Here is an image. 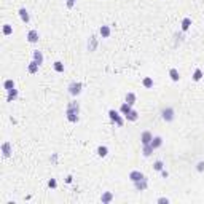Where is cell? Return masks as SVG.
<instances>
[{
  "mask_svg": "<svg viewBox=\"0 0 204 204\" xmlns=\"http://www.w3.org/2000/svg\"><path fill=\"white\" fill-rule=\"evenodd\" d=\"M80 104L78 102H70L67 105V110H66V116L70 123H78L80 120Z\"/></svg>",
  "mask_w": 204,
  "mask_h": 204,
  "instance_id": "cell-1",
  "label": "cell"
},
{
  "mask_svg": "<svg viewBox=\"0 0 204 204\" xmlns=\"http://www.w3.org/2000/svg\"><path fill=\"white\" fill-rule=\"evenodd\" d=\"M161 118L164 120L166 123L174 121V118H175V112H174V108H172V107H164V108L161 110Z\"/></svg>",
  "mask_w": 204,
  "mask_h": 204,
  "instance_id": "cell-2",
  "label": "cell"
},
{
  "mask_svg": "<svg viewBox=\"0 0 204 204\" xmlns=\"http://www.w3.org/2000/svg\"><path fill=\"white\" fill-rule=\"evenodd\" d=\"M67 89L70 92V96H78L80 92H81V89H83V83H80V81H72Z\"/></svg>",
  "mask_w": 204,
  "mask_h": 204,
  "instance_id": "cell-3",
  "label": "cell"
},
{
  "mask_svg": "<svg viewBox=\"0 0 204 204\" xmlns=\"http://www.w3.org/2000/svg\"><path fill=\"white\" fill-rule=\"evenodd\" d=\"M108 116H110V120H112V121H115V123H116V126L121 128V126L124 124V120L118 115L116 110H113V108H112V110H108Z\"/></svg>",
  "mask_w": 204,
  "mask_h": 204,
  "instance_id": "cell-4",
  "label": "cell"
},
{
  "mask_svg": "<svg viewBox=\"0 0 204 204\" xmlns=\"http://www.w3.org/2000/svg\"><path fill=\"white\" fill-rule=\"evenodd\" d=\"M26 39H27V42H29V43H37V42L40 40L39 31H35V29L29 31V32H27V37H26Z\"/></svg>",
  "mask_w": 204,
  "mask_h": 204,
  "instance_id": "cell-5",
  "label": "cell"
},
{
  "mask_svg": "<svg viewBox=\"0 0 204 204\" xmlns=\"http://www.w3.org/2000/svg\"><path fill=\"white\" fill-rule=\"evenodd\" d=\"M2 153H3V156H5V158H10V156H11V153H13L11 144L8 142V141L2 144Z\"/></svg>",
  "mask_w": 204,
  "mask_h": 204,
  "instance_id": "cell-6",
  "label": "cell"
},
{
  "mask_svg": "<svg viewBox=\"0 0 204 204\" xmlns=\"http://www.w3.org/2000/svg\"><path fill=\"white\" fill-rule=\"evenodd\" d=\"M134 187H136L137 191H144V190H147V187H148V180L144 177V179H141V180L134 182Z\"/></svg>",
  "mask_w": 204,
  "mask_h": 204,
  "instance_id": "cell-7",
  "label": "cell"
},
{
  "mask_svg": "<svg viewBox=\"0 0 204 204\" xmlns=\"http://www.w3.org/2000/svg\"><path fill=\"white\" fill-rule=\"evenodd\" d=\"M152 139H153V134L150 131H144L141 134V142H142V145H148V144L152 142Z\"/></svg>",
  "mask_w": 204,
  "mask_h": 204,
  "instance_id": "cell-8",
  "label": "cell"
},
{
  "mask_svg": "<svg viewBox=\"0 0 204 204\" xmlns=\"http://www.w3.org/2000/svg\"><path fill=\"white\" fill-rule=\"evenodd\" d=\"M99 34L102 39H108L110 35H112V29H110V26H100V29H99Z\"/></svg>",
  "mask_w": 204,
  "mask_h": 204,
  "instance_id": "cell-9",
  "label": "cell"
},
{
  "mask_svg": "<svg viewBox=\"0 0 204 204\" xmlns=\"http://www.w3.org/2000/svg\"><path fill=\"white\" fill-rule=\"evenodd\" d=\"M18 13H19V18H21V21H22V22H26V24H27V22L31 21L29 11H27V10H26L24 6H22V8H19V11H18Z\"/></svg>",
  "mask_w": 204,
  "mask_h": 204,
  "instance_id": "cell-10",
  "label": "cell"
},
{
  "mask_svg": "<svg viewBox=\"0 0 204 204\" xmlns=\"http://www.w3.org/2000/svg\"><path fill=\"white\" fill-rule=\"evenodd\" d=\"M112 199H113V193H112V191H104V193H102V196H100L102 204H108V202H112Z\"/></svg>",
  "mask_w": 204,
  "mask_h": 204,
  "instance_id": "cell-11",
  "label": "cell"
},
{
  "mask_svg": "<svg viewBox=\"0 0 204 204\" xmlns=\"http://www.w3.org/2000/svg\"><path fill=\"white\" fill-rule=\"evenodd\" d=\"M144 177H145V175L141 171H131V172H129V179H131L133 182H137V180H141Z\"/></svg>",
  "mask_w": 204,
  "mask_h": 204,
  "instance_id": "cell-12",
  "label": "cell"
},
{
  "mask_svg": "<svg viewBox=\"0 0 204 204\" xmlns=\"http://www.w3.org/2000/svg\"><path fill=\"white\" fill-rule=\"evenodd\" d=\"M150 145H152V147L155 148V150H156V148H160V147L163 145V137H161V136H155V137L152 139Z\"/></svg>",
  "mask_w": 204,
  "mask_h": 204,
  "instance_id": "cell-13",
  "label": "cell"
},
{
  "mask_svg": "<svg viewBox=\"0 0 204 204\" xmlns=\"http://www.w3.org/2000/svg\"><path fill=\"white\" fill-rule=\"evenodd\" d=\"M6 92H8L6 102H13V100L18 99V89H16V88H13V89H10V91H6Z\"/></svg>",
  "mask_w": 204,
  "mask_h": 204,
  "instance_id": "cell-14",
  "label": "cell"
},
{
  "mask_svg": "<svg viewBox=\"0 0 204 204\" xmlns=\"http://www.w3.org/2000/svg\"><path fill=\"white\" fill-rule=\"evenodd\" d=\"M39 67H40V64H39V62H35V61L32 59L31 64L27 66V70H29V73H37V72H39Z\"/></svg>",
  "mask_w": 204,
  "mask_h": 204,
  "instance_id": "cell-15",
  "label": "cell"
},
{
  "mask_svg": "<svg viewBox=\"0 0 204 204\" xmlns=\"http://www.w3.org/2000/svg\"><path fill=\"white\" fill-rule=\"evenodd\" d=\"M136 100H137V96L134 94V92H128L126 97H124V102H128L129 105H134V104H136Z\"/></svg>",
  "mask_w": 204,
  "mask_h": 204,
  "instance_id": "cell-16",
  "label": "cell"
},
{
  "mask_svg": "<svg viewBox=\"0 0 204 204\" xmlns=\"http://www.w3.org/2000/svg\"><path fill=\"white\" fill-rule=\"evenodd\" d=\"M124 116H126L128 121H137V120H139V113H137V110H134V108L128 115H124Z\"/></svg>",
  "mask_w": 204,
  "mask_h": 204,
  "instance_id": "cell-17",
  "label": "cell"
},
{
  "mask_svg": "<svg viewBox=\"0 0 204 204\" xmlns=\"http://www.w3.org/2000/svg\"><path fill=\"white\" fill-rule=\"evenodd\" d=\"M169 77H171V80L172 81H179L180 80V73H179V70L177 69H169Z\"/></svg>",
  "mask_w": 204,
  "mask_h": 204,
  "instance_id": "cell-18",
  "label": "cell"
},
{
  "mask_svg": "<svg viewBox=\"0 0 204 204\" xmlns=\"http://www.w3.org/2000/svg\"><path fill=\"white\" fill-rule=\"evenodd\" d=\"M32 59H34L35 62H39L40 66H42V64H43V54H42V51H39V50H37V51H34V54H32Z\"/></svg>",
  "mask_w": 204,
  "mask_h": 204,
  "instance_id": "cell-19",
  "label": "cell"
},
{
  "mask_svg": "<svg viewBox=\"0 0 204 204\" xmlns=\"http://www.w3.org/2000/svg\"><path fill=\"white\" fill-rule=\"evenodd\" d=\"M190 27H191V18H183L182 19V31L187 32Z\"/></svg>",
  "mask_w": 204,
  "mask_h": 204,
  "instance_id": "cell-20",
  "label": "cell"
},
{
  "mask_svg": "<svg viewBox=\"0 0 204 204\" xmlns=\"http://www.w3.org/2000/svg\"><path fill=\"white\" fill-rule=\"evenodd\" d=\"M107 155H108V148H107L105 145L97 147V156H100V158H105Z\"/></svg>",
  "mask_w": 204,
  "mask_h": 204,
  "instance_id": "cell-21",
  "label": "cell"
},
{
  "mask_svg": "<svg viewBox=\"0 0 204 204\" xmlns=\"http://www.w3.org/2000/svg\"><path fill=\"white\" fill-rule=\"evenodd\" d=\"M133 110V105H129L128 102H124V104H121V107H120V112H121L123 115H128L129 112Z\"/></svg>",
  "mask_w": 204,
  "mask_h": 204,
  "instance_id": "cell-22",
  "label": "cell"
},
{
  "mask_svg": "<svg viewBox=\"0 0 204 204\" xmlns=\"http://www.w3.org/2000/svg\"><path fill=\"white\" fill-rule=\"evenodd\" d=\"M142 85H144V88H147V89L153 88V78H152V77H145V78L142 80Z\"/></svg>",
  "mask_w": 204,
  "mask_h": 204,
  "instance_id": "cell-23",
  "label": "cell"
},
{
  "mask_svg": "<svg viewBox=\"0 0 204 204\" xmlns=\"http://www.w3.org/2000/svg\"><path fill=\"white\" fill-rule=\"evenodd\" d=\"M155 152V148L148 144V145H144V148H142V153H144V156H150L152 153Z\"/></svg>",
  "mask_w": 204,
  "mask_h": 204,
  "instance_id": "cell-24",
  "label": "cell"
},
{
  "mask_svg": "<svg viewBox=\"0 0 204 204\" xmlns=\"http://www.w3.org/2000/svg\"><path fill=\"white\" fill-rule=\"evenodd\" d=\"M202 78V70L201 69H194L193 72V81H201Z\"/></svg>",
  "mask_w": 204,
  "mask_h": 204,
  "instance_id": "cell-25",
  "label": "cell"
},
{
  "mask_svg": "<svg viewBox=\"0 0 204 204\" xmlns=\"http://www.w3.org/2000/svg\"><path fill=\"white\" fill-rule=\"evenodd\" d=\"M2 31H3V35H11L13 34V26L11 24H3Z\"/></svg>",
  "mask_w": 204,
  "mask_h": 204,
  "instance_id": "cell-26",
  "label": "cell"
},
{
  "mask_svg": "<svg viewBox=\"0 0 204 204\" xmlns=\"http://www.w3.org/2000/svg\"><path fill=\"white\" fill-rule=\"evenodd\" d=\"M53 67H54V70H56L58 73H62L64 72V64L61 61H56V62L53 64Z\"/></svg>",
  "mask_w": 204,
  "mask_h": 204,
  "instance_id": "cell-27",
  "label": "cell"
},
{
  "mask_svg": "<svg viewBox=\"0 0 204 204\" xmlns=\"http://www.w3.org/2000/svg\"><path fill=\"white\" fill-rule=\"evenodd\" d=\"M3 88H5L6 91L13 89V88H14V81H13V80H5V81H3Z\"/></svg>",
  "mask_w": 204,
  "mask_h": 204,
  "instance_id": "cell-28",
  "label": "cell"
},
{
  "mask_svg": "<svg viewBox=\"0 0 204 204\" xmlns=\"http://www.w3.org/2000/svg\"><path fill=\"white\" fill-rule=\"evenodd\" d=\"M163 168H164V163H163L161 160H158V161H155V163H153V169H155V171H160V172H161Z\"/></svg>",
  "mask_w": 204,
  "mask_h": 204,
  "instance_id": "cell-29",
  "label": "cell"
},
{
  "mask_svg": "<svg viewBox=\"0 0 204 204\" xmlns=\"http://www.w3.org/2000/svg\"><path fill=\"white\" fill-rule=\"evenodd\" d=\"M48 187H50V188H56V187H58L56 179H50V180H48Z\"/></svg>",
  "mask_w": 204,
  "mask_h": 204,
  "instance_id": "cell-30",
  "label": "cell"
},
{
  "mask_svg": "<svg viewBox=\"0 0 204 204\" xmlns=\"http://www.w3.org/2000/svg\"><path fill=\"white\" fill-rule=\"evenodd\" d=\"M196 169H198L199 172H202V171H204V161H199V163H198V166H196Z\"/></svg>",
  "mask_w": 204,
  "mask_h": 204,
  "instance_id": "cell-31",
  "label": "cell"
},
{
  "mask_svg": "<svg viewBox=\"0 0 204 204\" xmlns=\"http://www.w3.org/2000/svg\"><path fill=\"white\" fill-rule=\"evenodd\" d=\"M77 0H67V8H72L73 5H75Z\"/></svg>",
  "mask_w": 204,
  "mask_h": 204,
  "instance_id": "cell-32",
  "label": "cell"
},
{
  "mask_svg": "<svg viewBox=\"0 0 204 204\" xmlns=\"http://www.w3.org/2000/svg\"><path fill=\"white\" fill-rule=\"evenodd\" d=\"M158 202H160V204H168V202H169V199H168V198H160V199H158Z\"/></svg>",
  "mask_w": 204,
  "mask_h": 204,
  "instance_id": "cell-33",
  "label": "cell"
},
{
  "mask_svg": "<svg viewBox=\"0 0 204 204\" xmlns=\"http://www.w3.org/2000/svg\"><path fill=\"white\" fill-rule=\"evenodd\" d=\"M161 175H163V177H164V179H168V175H169V172L163 169V171H161Z\"/></svg>",
  "mask_w": 204,
  "mask_h": 204,
  "instance_id": "cell-34",
  "label": "cell"
},
{
  "mask_svg": "<svg viewBox=\"0 0 204 204\" xmlns=\"http://www.w3.org/2000/svg\"><path fill=\"white\" fill-rule=\"evenodd\" d=\"M72 180H73V177H72V175H67V179H66V182H67V183H72Z\"/></svg>",
  "mask_w": 204,
  "mask_h": 204,
  "instance_id": "cell-35",
  "label": "cell"
}]
</instances>
